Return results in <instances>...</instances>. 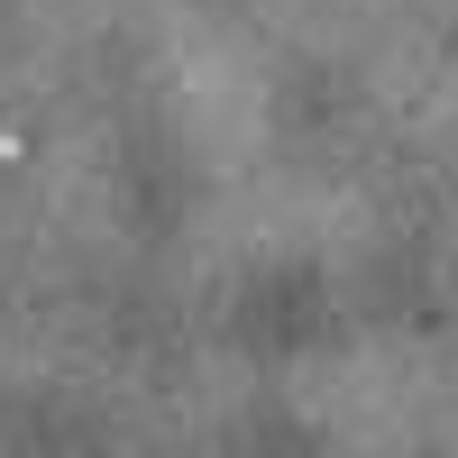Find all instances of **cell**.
<instances>
[{"instance_id": "obj_1", "label": "cell", "mask_w": 458, "mask_h": 458, "mask_svg": "<svg viewBox=\"0 0 458 458\" xmlns=\"http://www.w3.org/2000/svg\"><path fill=\"white\" fill-rule=\"evenodd\" d=\"M449 37H458V28H449Z\"/></svg>"}]
</instances>
